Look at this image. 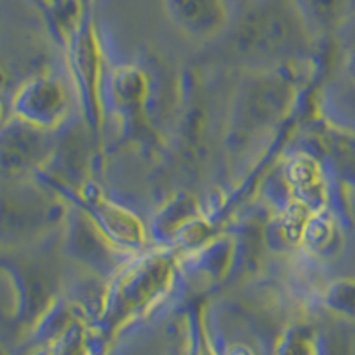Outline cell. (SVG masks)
<instances>
[{"instance_id": "1", "label": "cell", "mask_w": 355, "mask_h": 355, "mask_svg": "<svg viewBox=\"0 0 355 355\" xmlns=\"http://www.w3.org/2000/svg\"><path fill=\"white\" fill-rule=\"evenodd\" d=\"M64 110V89L53 78L41 77L27 82L12 100V112L17 119L41 130L57 125Z\"/></svg>"}, {"instance_id": "2", "label": "cell", "mask_w": 355, "mask_h": 355, "mask_svg": "<svg viewBox=\"0 0 355 355\" xmlns=\"http://www.w3.org/2000/svg\"><path fill=\"white\" fill-rule=\"evenodd\" d=\"M43 130L17 121L0 126V169L9 176L33 171L46 157Z\"/></svg>"}, {"instance_id": "3", "label": "cell", "mask_w": 355, "mask_h": 355, "mask_svg": "<svg viewBox=\"0 0 355 355\" xmlns=\"http://www.w3.org/2000/svg\"><path fill=\"white\" fill-rule=\"evenodd\" d=\"M293 36V21L279 9L266 8L250 17L240 31L243 49L268 53L279 50Z\"/></svg>"}, {"instance_id": "4", "label": "cell", "mask_w": 355, "mask_h": 355, "mask_svg": "<svg viewBox=\"0 0 355 355\" xmlns=\"http://www.w3.org/2000/svg\"><path fill=\"white\" fill-rule=\"evenodd\" d=\"M167 8L173 20L196 36H211L226 21L222 0H167Z\"/></svg>"}, {"instance_id": "5", "label": "cell", "mask_w": 355, "mask_h": 355, "mask_svg": "<svg viewBox=\"0 0 355 355\" xmlns=\"http://www.w3.org/2000/svg\"><path fill=\"white\" fill-rule=\"evenodd\" d=\"M2 119H4V105H2V100H0V126H2Z\"/></svg>"}]
</instances>
